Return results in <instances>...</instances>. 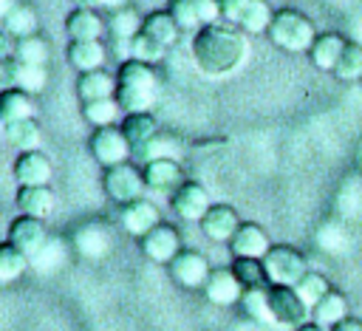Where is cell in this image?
<instances>
[{
  "label": "cell",
  "instance_id": "cell-4",
  "mask_svg": "<svg viewBox=\"0 0 362 331\" xmlns=\"http://www.w3.org/2000/svg\"><path fill=\"white\" fill-rule=\"evenodd\" d=\"M269 314H272L274 325L294 331L297 325H303L311 317V308H308V303L300 297V291L294 286L272 283L269 286Z\"/></svg>",
  "mask_w": 362,
  "mask_h": 331
},
{
  "label": "cell",
  "instance_id": "cell-1",
  "mask_svg": "<svg viewBox=\"0 0 362 331\" xmlns=\"http://www.w3.org/2000/svg\"><path fill=\"white\" fill-rule=\"evenodd\" d=\"M189 54H192L195 68L204 76L221 79V76L235 74L246 62V57H249V40H246V34L238 25H229V23L218 20V23L201 25L192 34Z\"/></svg>",
  "mask_w": 362,
  "mask_h": 331
},
{
  "label": "cell",
  "instance_id": "cell-26",
  "mask_svg": "<svg viewBox=\"0 0 362 331\" xmlns=\"http://www.w3.org/2000/svg\"><path fill=\"white\" fill-rule=\"evenodd\" d=\"M34 116V99L31 93L20 91V88H6L0 91V122H20V119H31Z\"/></svg>",
  "mask_w": 362,
  "mask_h": 331
},
{
  "label": "cell",
  "instance_id": "cell-14",
  "mask_svg": "<svg viewBox=\"0 0 362 331\" xmlns=\"http://www.w3.org/2000/svg\"><path fill=\"white\" fill-rule=\"evenodd\" d=\"M119 221H122V229H124L127 235H133V238L141 240L153 226L161 223V215H158V207H156L153 201L139 198V201L122 207V218H119Z\"/></svg>",
  "mask_w": 362,
  "mask_h": 331
},
{
  "label": "cell",
  "instance_id": "cell-5",
  "mask_svg": "<svg viewBox=\"0 0 362 331\" xmlns=\"http://www.w3.org/2000/svg\"><path fill=\"white\" fill-rule=\"evenodd\" d=\"M102 187H105V195L113 201V204H133L139 198H144V173L124 161V164H116V167H107L105 175H102Z\"/></svg>",
  "mask_w": 362,
  "mask_h": 331
},
{
  "label": "cell",
  "instance_id": "cell-15",
  "mask_svg": "<svg viewBox=\"0 0 362 331\" xmlns=\"http://www.w3.org/2000/svg\"><path fill=\"white\" fill-rule=\"evenodd\" d=\"M204 297L212 306H235L243 297V286L232 274V269H212L209 280L204 283Z\"/></svg>",
  "mask_w": 362,
  "mask_h": 331
},
{
  "label": "cell",
  "instance_id": "cell-16",
  "mask_svg": "<svg viewBox=\"0 0 362 331\" xmlns=\"http://www.w3.org/2000/svg\"><path fill=\"white\" fill-rule=\"evenodd\" d=\"M113 240H110V232L107 226L90 221V223H82L76 232H74V249L82 255V257H90V260H99L110 252Z\"/></svg>",
  "mask_w": 362,
  "mask_h": 331
},
{
  "label": "cell",
  "instance_id": "cell-21",
  "mask_svg": "<svg viewBox=\"0 0 362 331\" xmlns=\"http://www.w3.org/2000/svg\"><path fill=\"white\" fill-rule=\"evenodd\" d=\"M65 31L71 40H102L107 25L96 8H74L65 17Z\"/></svg>",
  "mask_w": 362,
  "mask_h": 331
},
{
  "label": "cell",
  "instance_id": "cell-22",
  "mask_svg": "<svg viewBox=\"0 0 362 331\" xmlns=\"http://www.w3.org/2000/svg\"><path fill=\"white\" fill-rule=\"evenodd\" d=\"M345 42H348V40H345L342 34H337V31H322V34H317V40H314L311 48H308L311 65H314L317 71H334V65H337V59H339Z\"/></svg>",
  "mask_w": 362,
  "mask_h": 331
},
{
  "label": "cell",
  "instance_id": "cell-25",
  "mask_svg": "<svg viewBox=\"0 0 362 331\" xmlns=\"http://www.w3.org/2000/svg\"><path fill=\"white\" fill-rule=\"evenodd\" d=\"M345 317H348V300H345V294L337 291V289H328V291L311 306V320L320 323V325H325V328L337 325V323L345 320Z\"/></svg>",
  "mask_w": 362,
  "mask_h": 331
},
{
  "label": "cell",
  "instance_id": "cell-27",
  "mask_svg": "<svg viewBox=\"0 0 362 331\" xmlns=\"http://www.w3.org/2000/svg\"><path fill=\"white\" fill-rule=\"evenodd\" d=\"M3 136L11 147H17L20 153L25 150H37L40 147V139H42V130L37 124V119H20V122H8L3 124Z\"/></svg>",
  "mask_w": 362,
  "mask_h": 331
},
{
  "label": "cell",
  "instance_id": "cell-52",
  "mask_svg": "<svg viewBox=\"0 0 362 331\" xmlns=\"http://www.w3.org/2000/svg\"><path fill=\"white\" fill-rule=\"evenodd\" d=\"M74 3V8H96L99 6V0H71Z\"/></svg>",
  "mask_w": 362,
  "mask_h": 331
},
{
  "label": "cell",
  "instance_id": "cell-48",
  "mask_svg": "<svg viewBox=\"0 0 362 331\" xmlns=\"http://www.w3.org/2000/svg\"><path fill=\"white\" fill-rule=\"evenodd\" d=\"M328 331H362V320L348 314L345 320H339V323H337V325H331Z\"/></svg>",
  "mask_w": 362,
  "mask_h": 331
},
{
  "label": "cell",
  "instance_id": "cell-3",
  "mask_svg": "<svg viewBox=\"0 0 362 331\" xmlns=\"http://www.w3.org/2000/svg\"><path fill=\"white\" fill-rule=\"evenodd\" d=\"M266 34L274 48L288 51V54H308L311 42L317 40V28L311 17H305L297 8H277Z\"/></svg>",
  "mask_w": 362,
  "mask_h": 331
},
{
  "label": "cell",
  "instance_id": "cell-44",
  "mask_svg": "<svg viewBox=\"0 0 362 331\" xmlns=\"http://www.w3.org/2000/svg\"><path fill=\"white\" fill-rule=\"evenodd\" d=\"M215 3H218V11H221V20L229 23V25H238L246 0H215Z\"/></svg>",
  "mask_w": 362,
  "mask_h": 331
},
{
  "label": "cell",
  "instance_id": "cell-6",
  "mask_svg": "<svg viewBox=\"0 0 362 331\" xmlns=\"http://www.w3.org/2000/svg\"><path fill=\"white\" fill-rule=\"evenodd\" d=\"M263 266L269 272V280L280 286H297V280L308 272L305 255L288 243H272V249L263 257Z\"/></svg>",
  "mask_w": 362,
  "mask_h": 331
},
{
  "label": "cell",
  "instance_id": "cell-10",
  "mask_svg": "<svg viewBox=\"0 0 362 331\" xmlns=\"http://www.w3.org/2000/svg\"><path fill=\"white\" fill-rule=\"evenodd\" d=\"M141 252L153 263H173V257L181 252V235H178V229L170 226V223L153 226L141 238Z\"/></svg>",
  "mask_w": 362,
  "mask_h": 331
},
{
  "label": "cell",
  "instance_id": "cell-36",
  "mask_svg": "<svg viewBox=\"0 0 362 331\" xmlns=\"http://www.w3.org/2000/svg\"><path fill=\"white\" fill-rule=\"evenodd\" d=\"M119 113H122V108H119L116 96H110V99H93V102H82V116H85V122L93 124V127H107V124H113Z\"/></svg>",
  "mask_w": 362,
  "mask_h": 331
},
{
  "label": "cell",
  "instance_id": "cell-13",
  "mask_svg": "<svg viewBox=\"0 0 362 331\" xmlns=\"http://www.w3.org/2000/svg\"><path fill=\"white\" fill-rule=\"evenodd\" d=\"M198 223H201V232H204L209 240H215V243H229L232 235H235L238 226H240V218H238L235 207H229V204H212V207L206 209V215H204Z\"/></svg>",
  "mask_w": 362,
  "mask_h": 331
},
{
  "label": "cell",
  "instance_id": "cell-11",
  "mask_svg": "<svg viewBox=\"0 0 362 331\" xmlns=\"http://www.w3.org/2000/svg\"><path fill=\"white\" fill-rule=\"evenodd\" d=\"M170 204H173V212L184 221H201L206 215V209L212 207L209 192L198 181H184L178 190H173Z\"/></svg>",
  "mask_w": 362,
  "mask_h": 331
},
{
  "label": "cell",
  "instance_id": "cell-20",
  "mask_svg": "<svg viewBox=\"0 0 362 331\" xmlns=\"http://www.w3.org/2000/svg\"><path fill=\"white\" fill-rule=\"evenodd\" d=\"M65 57L79 74H88V71H99L105 65L107 51L102 45V40H71L65 48Z\"/></svg>",
  "mask_w": 362,
  "mask_h": 331
},
{
  "label": "cell",
  "instance_id": "cell-33",
  "mask_svg": "<svg viewBox=\"0 0 362 331\" xmlns=\"http://www.w3.org/2000/svg\"><path fill=\"white\" fill-rule=\"evenodd\" d=\"M65 257H68V243L59 240V238H48L45 246L31 257V263H34V269H37L40 274H45V272L62 269V266H65Z\"/></svg>",
  "mask_w": 362,
  "mask_h": 331
},
{
  "label": "cell",
  "instance_id": "cell-12",
  "mask_svg": "<svg viewBox=\"0 0 362 331\" xmlns=\"http://www.w3.org/2000/svg\"><path fill=\"white\" fill-rule=\"evenodd\" d=\"M14 178L20 187H40V184H48L51 175H54V167L48 161L45 153L40 150H25L14 158V167H11Z\"/></svg>",
  "mask_w": 362,
  "mask_h": 331
},
{
  "label": "cell",
  "instance_id": "cell-24",
  "mask_svg": "<svg viewBox=\"0 0 362 331\" xmlns=\"http://www.w3.org/2000/svg\"><path fill=\"white\" fill-rule=\"evenodd\" d=\"M76 93L82 102H93V99H110L116 96V76L107 74V71H88V74H79L76 79Z\"/></svg>",
  "mask_w": 362,
  "mask_h": 331
},
{
  "label": "cell",
  "instance_id": "cell-7",
  "mask_svg": "<svg viewBox=\"0 0 362 331\" xmlns=\"http://www.w3.org/2000/svg\"><path fill=\"white\" fill-rule=\"evenodd\" d=\"M93 158L107 170V167H116V164H124L130 156H133V147L130 141L124 139L122 127L119 124H107V127H96L90 133V141H88Z\"/></svg>",
  "mask_w": 362,
  "mask_h": 331
},
{
  "label": "cell",
  "instance_id": "cell-28",
  "mask_svg": "<svg viewBox=\"0 0 362 331\" xmlns=\"http://www.w3.org/2000/svg\"><path fill=\"white\" fill-rule=\"evenodd\" d=\"M232 274L238 277V283L246 289H269L272 280H269V272L263 266V257H235L232 260Z\"/></svg>",
  "mask_w": 362,
  "mask_h": 331
},
{
  "label": "cell",
  "instance_id": "cell-31",
  "mask_svg": "<svg viewBox=\"0 0 362 331\" xmlns=\"http://www.w3.org/2000/svg\"><path fill=\"white\" fill-rule=\"evenodd\" d=\"M272 17H274V11L266 0H246L240 20H238V28L243 34H266L272 25Z\"/></svg>",
  "mask_w": 362,
  "mask_h": 331
},
{
  "label": "cell",
  "instance_id": "cell-9",
  "mask_svg": "<svg viewBox=\"0 0 362 331\" xmlns=\"http://www.w3.org/2000/svg\"><path fill=\"white\" fill-rule=\"evenodd\" d=\"M45 240H48V232H45L42 218H31L20 212L8 226V243H14L28 260L45 246Z\"/></svg>",
  "mask_w": 362,
  "mask_h": 331
},
{
  "label": "cell",
  "instance_id": "cell-35",
  "mask_svg": "<svg viewBox=\"0 0 362 331\" xmlns=\"http://www.w3.org/2000/svg\"><path fill=\"white\" fill-rule=\"evenodd\" d=\"M48 57H51V48L45 42V37H40V34H31V37H23L14 42V59L17 62L48 65Z\"/></svg>",
  "mask_w": 362,
  "mask_h": 331
},
{
  "label": "cell",
  "instance_id": "cell-38",
  "mask_svg": "<svg viewBox=\"0 0 362 331\" xmlns=\"http://www.w3.org/2000/svg\"><path fill=\"white\" fill-rule=\"evenodd\" d=\"M28 269V257L14 246V243H0V283L17 280Z\"/></svg>",
  "mask_w": 362,
  "mask_h": 331
},
{
  "label": "cell",
  "instance_id": "cell-2",
  "mask_svg": "<svg viewBox=\"0 0 362 331\" xmlns=\"http://www.w3.org/2000/svg\"><path fill=\"white\" fill-rule=\"evenodd\" d=\"M161 79L150 62L141 59H124L116 71V102L122 113H139L150 110L158 102Z\"/></svg>",
  "mask_w": 362,
  "mask_h": 331
},
{
  "label": "cell",
  "instance_id": "cell-49",
  "mask_svg": "<svg viewBox=\"0 0 362 331\" xmlns=\"http://www.w3.org/2000/svg\"><path fill=\"white\" fill-rule=\"evenodd\" d=\"M294 331H328L325 325H320V323H314V320H305L303 325H297Z\"/></svg>",
  "mask_w": 362,
  "mask_h": 331
},
{
  "label": "cell",
  "instance_id": "cell-43",
  "mask_svg": "<svg viewBox=\"0 0 362 331\" xmlns=\"http://www.w3.org/2000/svg\"><path fill=\"white\" fill-rule=\"evenodd\" d=\"M167 11L173 14V20L178 23L181 31H198L201 28V17H198V8H195V0H170Z\"/></svg>",
  "mask_w": 362,
  "mask_h": 331
},
{
  "label": "cell",
  "instance_id": "cell-18",
  "mask_svg": "<svg viewBox=\"0 0 362 331\" xmlns=\"http://www.w3.org/2000/svg\"><path fill=\"white\" fill-rule=\"evenodd\" d=\"M229 249H232V257H266V252L272 249V240L257 223H240L229 240Z\"/></svg>",
  "mask_w": 362,
  "mask_h": 331
},
{
  "label": "cell",
  "instance_id": "cell-34",
  "mask_svg": "<svg viewBox=\"0 0 362 331\" xmlns=\"http://www.w3.org/2000/svg\"><path fill=\"white\" fill-rule=\"evenodd\" d=\"M141 23H144V17H139L136 14V8H116L113 14H110V20H107V28H110V34L116 37V40H122L124 45L141 31Z\"/></svg>",
  "mask_w": 362,
  "mask_h": 331
},
{
  "label": "cell",
  "instance_id": "cell-30",
  "mask_svg": "<svg viewBox=\"0 0 362 331\" xmlns=\"http://www.w3.org/2000/svg\"><path fill=\"white\" fill-rule=\"evenodd\" d=\"M141 31L147 34V37H153L156 42H161L164 48H170L175 40H178V34H181V28H178V23L173 20V14L164 8V11H150L147 17H144V23H141Z\"/></svg>",
  "mask_w": 362,
  "mask_h": 331
},
{
  "label": "cell",
  "instance_id": "cell-29",
  "mask_svg": "<svg viewBox=\"0 0 362 331\" xmlns=\"http://www.w3.org/2000/svg\"><path fill=\"white\" fill-rule=\"evenodd\" d=\"M0 25H3V31H8L14 40H23V37L37 34L40 17H37V11H34L28 3H17V6L0 20Z\"/></svg>",
  "mask_w": 362,
  "mask_h": 331
},
{
  "label": "cell",
  "instance_id": "cell-37",
  "mask_svg": "<svg viewBox=\"0 0 362 331\" xmlns=\"http://www.w3.org/2000/svg\"><path fill=\"white\" fill-rule=\"evenodd\" d=\"M17 62V59H14ZM48 85V71L45 65H28V62H17L14 65V88L25 91V93H40Z\"/></svg>",
  "mask_w": 362,
  "mask_h": 331
},
{
  "label": "cell",
  "instance_id": "cell-8",
  "mask_svg": "<svg viewBox=\"0 0 362 331\" xmlns=\"http://www.w3.org/2000/svg\"><path fill=\"white\" fill-rule=\"evenodd\" d=\"M170 266V277L173 283H178L181 289H204V283L209 280L212 269H209V260L195 252V249H181Z\"/></svg>",
  "mask_w": 362,
  "mask_h": 331
},
{
  "label": "cell",
  "instance_id": "cell-47",
  "mask_svg": "<svg viewBox=\"0 0 362 331\" xmlns=\"http://www.w3.org/2000/svg\"><path fill=\"white\" fill-rule=\"evenodd\" d=\"M14 37L8 34V31H3V25H0V59H8V57H14Z\"/></svg>",
  "mask_w": 362,
  "mask_h": 331
},
{
  "label": "cell",
  "instance_id": "cell-51",
  "mask_svg": "<svg viewBox=\"0 0 362 331\" xmlns=\"http://www.w3.org/2000/svg\"><path fill=\"white\" fill-rule=\"evenodd\" d=\"M17 3H23V0H0V20H3V17H6Z\"/></svg>",
  "mask_w": 362,
  "mask_h": 331
},
{
  "label": "cell",
  "instance_id": "cell-17",
  "mask_svg": "<svg viewBox=\"0 0 362 331\" xmlns=\"http://www.w3.org/2000/svg\"><path fill=\"white\" fill-rule=\"evenodd\" d=\"M122 133H124V139L130 141V147H133V153H139L144 144H150L158 133H161V127H158V119L150 113V110H139V113H124V119H122Z\"/></svg>",
  "mask_w": 362,
  "mask_h": 331
},
{
  "label": "cell",
  "instance_id": "cell-23",
  "mask_svg": "<svg viewBox=\"0 0 362 331\" xmlns=\"http://www.w3.org/2000/svg\"><path fill=\"white\" fill-rule=\"evenodd\" d=\"M54 190L48 184L40 187H20L17 190V209L31 218H48L54 212Z\"/></svg>",
  "mask_w": 362,
  "mask_h": 331
},
{
  "label": "cell",
  "instance_id": "cell-19",
  "mask_svg": "<svg viewBox=\"0 0 362 331\" xmlns=\"http://www.w3.org/2000/svg\"><path fill=\"white\" fill-rule=\"evenodd\" d=\"M144 173V184L147 190L153 192H167V190H178L184 181H181V164L175 158H156V161H147L141 167Z\"/></svg>",
  "mask_w": 362,
  "mask_h": 331
},
{
  "label": "cell",
  "instance_id": "cell-32",
  "mask_svg": "<svg viewBox=\"0 0 362 331\" xmlns=\"http://www.w3.org/2000/svg\"><path fill=\"white\" fill-rule=\"evenodd\" d=\"M331 74H334L337 79H342V82H356V79H362V45L354 42V40H348Z\"/></svg>",
  "mask_w": 362,
  "mask_h": 331
},
{
  "label": "cell",
  "instance_id": "cell-39",
  "mask_svg": "<svg viewBox=\"0 0 362 331\" xmlns=\"http://www.w3.org/2000/svg\"><path fill=\"white\" fill-rule=\"evenodd\" d=\"M164 45L161 42H156L153 37H147L144 31H139L130 42H127V54H130V59H141V62H158L161 57H164Z\"/></svg>",
  "mask_w": 362,
  "mask_h": 331
},
{
  "label": "cell",
  "instance_id": "cell-50",
  "mask_svg": "<svg viewBox=\"0 0 362 331\" xmlns=\"http://www.w3.org/2000/svg\"><path fill=\"white\" fill-rule=\"evenodd\" d=\"M99 6H102V8L116 11V8H124V6H127V0H99Z\"/></svg>",
  "mask_w": 362,
  "mask_h": 331
},
{
  "label": "cell",
  "instance_id": "cell-45",
  "mask_svg": "<svg viewBox=\"0 0 362 331\" xmlns=\"http://www.w3.org/2000/svg\"><path fill=\"white\" fill-rule=\"evenodd\" d=\"M195 8H198V17H201V25H209V23L221 20V11H218L215 0H195Z\"/></svg>",
  "mask_w": 362,
  "mask_h": 331
},
{
  "label": "cell",
  "instance_id": "cell-40",
  "mask_svg": "<svg viewBox=\"0 0 362 331\" xmlns=\"http://www.w3.org/2000/svg\"><path fill=\"white\" fill-rule=\"evenodd\" d=\"M294 289L300 291V297H303V300L308 303V308H311V306H314V303H317V300L331 289V283H328V277H325V274H320V272L308 269V272L297 280V286H294Z\"/></svg>",
  "mask_w": 362,
  "mask_h": 331
},
{
  "label": "cell",
  "instance_id": "cell-41",
  "mask_svg": "<svg viewBox=\"0 0 362 331\" xmlns=\"http://www.w3.org/2000/svg\"><path fill=\"white\" fill-rule=\"evenodd\" d=\"M175 153H178V141L161 130L150 144H144V147H141L139 153H133V156H139V158L147 164V161H156V158H175Z\"/></svg>",
  "mask_w": 362,
  "mask_h": 331
},
{
  "label": "cell",
  "instance_id": "cell-46",
  "mask_svg": "<svg viewBox=\"0 0 362 331\" xmlns=\"http://www.w3.org/2000/svg\"><path fill=\"white\" fill-rule=\"evenodd\" d=\"M14 57H8V59H0V91H6V88H14Z\"/></svg>",
  "mask_w": 362,
  "mask_h": 331
},
{
  "label": "cell",
  "instance_id": "cell-53",
  "mask_svg": "<svg viewBox=\"0 0 362 331\" xmlns=\"http://www.w3.org/2000/svg\"><path fill=\"white\" fill-rule=\"evenodd\" d=\"M359 82H362V79H359Z\"/></svg>",
  "mask_w": 362,
  "mask_h": 331
},
{
  "label": "cell",
  "instance_id": "cell-42",
  "mask_svg": "<svg viewBox=\"0 0 362 331\" xmlns=\"http://www.w3.org/2000/svg\"><path fill=\"white\" fill-rule=\"evenodd\" d=\"M240 306H243V311L252 320L272 323V314H269V289H246L243 297H240Z\"/></svg>",
  "mask_w": 362,
  "mask_h": 331
}]
</instances>
